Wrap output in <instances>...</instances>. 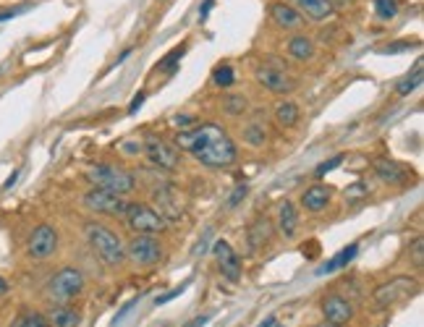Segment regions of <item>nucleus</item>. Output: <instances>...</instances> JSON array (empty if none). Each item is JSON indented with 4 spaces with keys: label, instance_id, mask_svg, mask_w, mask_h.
<instances>
[{
    "label": "nucleus",
    "instance_id": "f704fd0d",
    "mask_svg": "<svg viewBox=\"0 0 424 327\" xmlns=\"http://www.w3.org/2000/svg\"><path fill=\"white\" fill-rule=\"evenodd\" d=\"M142 105H144V92H139L137 97L131 99V105H128V113H131V116H134V113H137V110L142 108Z\"/></svg>",
    "mask_w": 424,
    "mask_h": 327
},
{
    "label": "nucleus",
    "instance_id": "4c0bfd02",
    "mask_svg": "<svg viewBox=\"0 0 424 327\" xmlns=\"http://www.w3.org/2000/svg\"><path fill=\"white\" fill-rule=\"evenodd\" d=\"M173 123H176L178 129H186V126H191V123H194V118H191V116H176V118H173Z\"/></svg>",
    "mask_w": 424,
    "mask_h": 327
},
{
    "label": "nucleus",
    "instance_id": "473e14b6",
    "mask_svg": "<svg viewBox=\"0 0 424 327\" xmlns=\"http://www.w3.org/2000/svg\"><path fill=\"white\" fill-rule=\"evenodd\" d=\"M244 197H247V186H238L236 191L231 194V199H228V207H236V204H238V202H241Z\"/></svg>",
    "mask_w": 424,
    "mask_h": 327
},
{
    "label": "nucleus",
    "instance_id": "79ce46f5",
    "mask_svg": "<svg viewBox=\"0 0 424 327\" xmlns=\"http://www.w3.org/2000/svg\"><path fill=\"white\" fill-rule=\"evenodd\" d=\"M207 319H210V317H199V319H194V322H191L189 327H202V325H207Z\"/></svg>",
    "mask_w": 424,
    "mask_h": 327
},
{
    "label": "nucleus",
    "instance_id": "e433bc0d",
    "mask_svg": "<svg viewBox=\"0 0 424 327\" xmlns=\"http://www.w3.org/2000/svg\"><path fill=\"white\" fill-rule=\"evenodd\" d=\"M212 6H215V0H205V3H202V8H199V21L207 19L210 11H212Z\"/></svg>",
    "mask_w": 424,
    "mask_h": 327
},
{
    "label": "nucleus",
    "instance_id": "7ed1b4c3",
    "mask_svg": "<svg viewBox=\"0 0 424 327\" xmlns=\"http://www.w3.org/2000/svg\"><path fill=\"white\" fill-rule=\"evenodd\" d=\"M87 179L95 188L116 194V197H126V194H131L137 188V179L128 170L118 168V165H92Z\"/></svg>",
    "mask_w": 424,
    "mask_h": 327
},
{
    "label": "nucleus",
    "instance_id": "5701e85b",
    "mask_svg": "<svg viewBox=\"0 0 424 327\" xmlns=\"http://www.w3.org/2000/svg\"><path fill=\"white\" fill-rule=\"evenodd\" d=\"M50 325L53 327H79L81 314L71 307H53V312H50Z\"/></svg>",
    "mask_w": 424,
    "mask_h": 327
},
{
    "label": "nucleus",
    "instance_id": "ea45409f",
    "mask_svg": "<svg viewBox=\"0 0 424 327\" xmlns=\"http://www.w3.org/2000/svg\"><path fill=\"white\" fill-rule=\"evenodd\" d=\"M8 280H6V278H0V296H6V293H8Z\"/></svg>",
    "mask_w": 424,
    "mask_h": 327
},
{
    "label": "nucleus",
    "instance_id": "a18cd8bd",
    "mask_svg": "<svg viewBox=\"0 0 424 327\" xmlns=\"http://www.w3.org/2000/svg\"><path fill=\"white\" fill-rule=\"evenodd\" d=\"M273 327H280V325H278V322H275V325H273Z\"/></svg>",
    "mask_w": 424,
    "mask_h": 327
},
{
    "label": "nucleus",
    "instance_id": "412c9836",
    "mask_svg": "<svg viewBox=\"0 0 424 327\" xmlns=\"http://www.w3.org/2000/svg\"><path fill=\"white\" fill-rule=\"evenodd\" d=\"M301 118V110H299L296 102H291V99H283L280 105L275 108V120L280 129H294Z\"/></svg>",
    "mask_w": 424,
    "mask_h": 327
},
{
    "label": "nucleus",
    "instance_id": "0eeeda50",
    "mask_svg": "<svg viewBox=\"0 0 424 327\" xmlns=\"http://www.w3.org/2000/svg\"><path fill=\"white\" fill-rule=\"evenodd\" d=\"M123 249H126V257L139 267H152V265H158L163 259V244L155 236L137 233Z\"/></svg>",
    "mask_w": 424,
    "mask_h": 327
},
{
    "label": "nucleus",
    "instance_id": "72a5a7b5",
    "mask_svg": "<svg viewBox=\"0 0 424 327\" xmlns=\"http://www.w3.org/2000/svg\"><path fill=\"white\" fill-rule=\"evenodd\" d=\"M404 50H411V42H393V45H388V48L383 50V53H404Z\"/></svg>",
    "mask_w": 424,
    "mask_h": 327
},
{
    "label": "nucleus",
    "instance_id": "f03ea898",
    "mask_svg": "<svg viewBox=\"0 0 424 327\" xmlns=\"http://www.w3.org/2000/svg\"><path fill=\"white\" fill-rule=\"evenodd\" d=\"M87 241L92 251L97 254V259L108 267H121L123 259H126V249H123V241H121L110 228H105L102 223H87Z\"/></svg>",
    "mask_w": 424,
    "mask_h": 327
},
{
    "label": "nucleus",
    "instance_id": "6e6552de",
    "mask_svg": "<svg viewBox=\"0 0 424 327\" xmlns=\"http://www.w3.org/2000/svg\"><path fill=\"white\" fill-rule=\"evenodd\" d=\"M257 81L265 87V90L275 92V95H288V92L296 90V81L288 76V71L280 66V63H265V66H259L254 71Z\"/></svg>",
    "mask_w": 424,
    "mask_h": 327
},
{
    "label": "nucleus",
    "instance_id": "6ab92c4d",
    "mask_svg": "<svg viewBox=\"0 0 424 327\" xmlns=\"http://www.w3.org/2000/svg\"><path fill=\"white\" fill-rule=\"evenodd\" d=\"M288 55L299 60V63H306V60L315 58V42L309 40L306 34H294L288 40Z\"/></svg>",
    "mask_w": 424,
    "mask_h": 327
},
{
    "label": "nucleus",
    "instance_id": "a19ab883",
    "mask_svg": "<svg viewBox=\"0 0 424 327\" xmlns=\"http://www.w3.org/2000/svg\"><path fill=\"white\" fill-rule=\"evenodd\" d=\"M16 179H19V170H13V173H11V179L6 181V188H11V186H13V183H16Z\"/></svg>",
    "mask_w": 424,
    "mask_h": 327
},
{
    "label": "nucleus",
    "instance_id": "a211bd4d",
    "mask_svg": "<svg viewBox=\"0 0 424 327\" xmlns=\"http://www.w3.org/2000/svg\"><path fill=\"white\" fill-rule=\"evenodd\" d=\"M278 228L286 238H294L299 230V215H296V207H294V202H280V207H278Z\"/></svg>",
    "mask_w": 424,
    "mask_h": 327
},
{
    "label": "nucleus",
    "instance_id": "2eb2a0df",
    "mask_svg": "<svg viewBox=\"0 0 424 327\" xmlns=\"http://www.w3.org/2000/svg\"><path fill=\"white\" fill-rule=\"evenodd\" d=\"M270 16H273V21H275L280 29H286V32H299L304 27L301 13H299L294 6H288V3H273V6H270Z\"/></svg>",
    "mask_w": 424,
    "mask_h": 327
},
{
    "label": "nucleus",
    "instance_id": "dca6fc26",
    "mask_svg": "<svg viewBox=\"0 0 424 327\" xmlns=\"http://www.w3.org/2000/svg\"><path fill=\"white\" fill-rule=\"evenodd\" d=\"M296 11L301 13V19L309 21H327L336 13V6L330 0H294Z\"/></svg>",
    "mask_w": 424,
    "mask_h": 327
},
{
    "label": "nucleus",
    "instance_id": "bb28decb",
    "mask_svg": "<svg viewBox=\"0 0 424 327\" xmlns=\"http://www.w3.org/2000/svg\"><path fill=\"white\" fill-rule=\"evenodd\" d=\"M223 108H226L228 116H244V110H247V97H244V95H228Z\"/></svg>",
    "mask_w": 424,
    "mask_h": 327
},
{
    "label": "nucleus",
    "instance_id": "37998d69",
    "mask_svg": "<svg viewBox=\"0 0 424 327\" xmlns=\"http://www.w3.org/2000/svg\"><path fill=\"white\" fill-rule=\"evenodd\" d=\"M273 325H275V317L265 319V322H262V325H259V327H273Z\"/></svg>",
    "mask_w": 424,
    "mask_h": 327
},
{
    "label": "nucleus",
    "instance_id": "c9c22d12",
    "mask_svg": "<svg viewBox=\"0 0 424 327\" xmlns=\"http://www.w3.org/2000/svg\"><path fill=\"white\" fill-rule=\"evenodd\" d=\"M184 291H186V286H178L176 291H170V293H165V296H160L158 301H155V304L160 307V304H165V301H170V298H176L178 293H184Z\"/></svg>",
    "mask_w": 424,
    "mask_h": 327
},
{
    "label": "nucleus",
    "instance_id": "20e7f679",
    "mask_svg": "<svg viewBox=\"0 0 424 327\" xmlns=\"http://www.w3.org/2000/svg\"><path fill=\"white\" fill-rule=\"evenodd\" d=\"M416 293H419V280L401 275V278H393L383 283V286H377L375 293H372V301L377 307H395V304L409 301Z\"/></svg>",
    "mask_w": 424,
    "mask_h": 327
},
{
    "label": "nucleus",
    "instance_id": "f3484780",
    "mask_svg": "<svg viewBox=\"0 0 424 327\" xmlns=\"http://www.w3.org/2000/svg\"><path fill=\"white\" fill-rule=\"evenodd\" d=\"M330 199H333V191L327 186H309L301 194V207L306 209V212H322V209L330 204Z\"/></svg>",
    "mask_w": 424,
    "mask_h": 327
},
{
    "label": "nucleus",
    "instance_id": "c85d7f7f",
    "mask_svg": "<svg viewBox=\"0 0 424 327\" xmlns=\"http://www.w3.org/2000/svg\"><path fill=\"white\" fill-rule=\"evenodd\" d=\"M212 79H215L217 87H231V84L236 81V76H233V69H231V66H217Z\"/></svg>",
    "mask_w": 424,
    "mask_h": 327
},
{
    "label": "nucleus",
    "instance_id": "c03bdc74",
    "mask_svg": "<svg viewBox=\"0 0 424 327\" xmlns=\"http://www.w3.org/2000/svg\"><path fill=\"white\" fill-rule=\"evenodd\" d=\"M317 327H336V325H330V322H325V325H317Z\"/></svg>",
    "mask_w": 424,
    "mask_h": 327
},
{
    "label": "nucleus",
    "instance_id": "a878e982",
    "mask_svg": "<svg viewBox=\"0 0 424 327\" xmlns=\"http://www.w3.org/2000/svg\"><path fill=\"white\" fill-rule=\"evenodd\" d=\"M13 327H53V325H50L48 317H42L37 312H27V314H21V317L13 322Z\"/></svg>",
    "mask_w": 424,
    "mask_h": 327
},
{
    "label": "nucleus",
    "instance_id": "7c9ffc66",
    "mask_svg": "<svg viewBox=\"0 0 424 327\" xmlns=\"http://www.w3.org/2000/svg\"><path fill=\"white\" fill-rule=\"evenodd\" d=\"M409 254H411V262H414L416 267H424V238H414L411 241V246H409Z\"/></svg>",
    "mask_w": 424,
    "mask_h": 327
},
{
    "label": "nucleus",
    "instance_id": "1a4fd4ad",
    "mask_svg": "<svg viewBox=\"0 0 424 327\" xmlns=\"http://www.w3.org/2000/svg\"><path fill=\"white\" fill-rule=\"evenodd\" d=\"M144 155H147V160L152 165H158L163 170H176L178 162H181L176 149L170 147L163 137H155V134L144 137Z\"/></svg>",
    "mask_w": 424,
    "mask_h": 327
},
{
    "label": "nucleus",
    "instance_id": "2f4dec72",
    "mask_svg": "<svg viewBox=\"0 0 424 327\" xmlns=\"http://www.w3.org/2000/svg\"><path fill=\"white\" fill-rule=\"evenodd\" d=\"M343 155H336V158L333 160H327V162H322V165H320V168L315 170L317 173V179H322V176H327V173H330V170H336L338 165H341V162H343Z\"/></svg>",
    "mask_w": 424,
    "mask_h": 327
},
{
    "label": "nucleus",
    "instance_id": "cd10ccee",
    "mask_svg": "<svg viewBox=\"0 0 424 327\" xmlns=\"http://www.w3.org/2000/svg\"><path fill=\"white\" fill-rule=\"evenodd\" d=\"M375 13L385 21L395 19V13H398V3H395V0H375Z\"/></svg>",
    "mask_w": 424,
    "mask_h": 327
},
{
    "label": "nucleus",
    "instance_id": "f257e3e1",
    "mask_svg": "<svg viewBox=\"0 0 424 327\" xmlns=\"http://www.w3.org/2000/svg\"><path fill=\"white\" fill-rule=\"evenodd\" d=\"M176 147L191 152L207 168H228V165L236 162V144L215 123H205L197 129L181 131L176 137Z\"/></svg>",
    "mask_w": 424,
    "mask_h": 327
},
{
    "label": "nucleus",
    "instance_id": "393cba45",
    "mask_svg": "<svg viewBox=\"0 0 424 327\" xmlns=\"http://www.w3.org/2000/svg\"><path fill=\"white\" fill-rule=\"evenodd\" d=\"M419 84H422V63H416V71H414V74H409V79L398 81L395 92H398L401 97H406V95H411V92H414Z\"/></svg>",
    "mask_w": 424,
    "mask_h": 327
},
{
    "label": "nucleus",
    "instance_id": "f8f14e48",
    "mask_svg": "<svg viewBox=\"0 0 424 327\" xmlns=\"http://www.w3.org/2000/svg\"><path fill=\"white\" fill-rule=\"evenodd\" d=\"M215 259H217V267L223 272V278L231 280V283H238L241 280V259L238 254L233 251V246L228 244V241H215Z\"/></svg>",
    "mask_w": 424,
    "mask_h": 327
},
{
    "label": "nucleus",
    "instance_id": "b1692460",
    "mask_svg": "<svg viewBox=\"0 0 424 327\" xmlns=\"http://www.w3.org/2000/svg\"><path fill=\"white\" fill-rule=\"evenodd\" d=\"M270 236H273V223H270L267 218L257 220L254 225L249 228V244H252V249L267 244V241H270Z\"/></svg>",
    "mask_w": 424,
    "mask_h": 327
},
{
    "label": "nucleus",
    "instance_id": "58836bf2",
    "mask_svg": "<svg viewBox=\"0 0 424 327\" xmlns=\"http://www.w3.org/2000/svg\"><path fill=\"white\" fill-rule=\"evenodd\" d=\"M29 6H16V8H8V11H3L0 13V21H6V19H11V16H16V13H21V11H27Z\"/></svg>",
    "mask_w": 424,
    "mask_h": 327
},
{
    "label": "nucleus",
    "instance_id": "ddd939ff",
    "mask_svg": "<svg viewBox=\"0 0 424 327\" xmlns=\"http://www.w3.org/2000/svg\"><path fill=\"white\" fill-rule=\"evenodd\" d=\"M322 314H325V319L330 322V325H346V322H351V317H354V307H351V301L343 296H338V293H330V296H325V301H322Z\"/></svg>",
    "mask_w": 424,
    "mask_h": 327
},
{
    "label": "nucleus",
    "instance_id": "aec40b11",
    "mask_svg": "<svg viewBox=\"0 0 424 327\" xmlns=\"http://www.w3.org/2000/svg\"><path fill=\"white\" fill-rule=\"evenodd\" d=\"M241 139H244V144H249V147H254V149L262 147L267 141V126L259 118H252L249 123H244Z\"/></svg>",
    "mask_w": 424,
    "mask_h": 327
},
{
    "label": "nucleus",
    "instance_id": "4be33fe9",
    "mask_svg": "<svg viewBox=\"0 0 424 327\" xmlns=\"http://www.w3.org/2000/svg\"><path fill=\"white\" fill-rule=\"evenodd\" d=\"M356 254H359V246H356V244H351V246L341 249V251H338L336 257H333V259H327V265H325V267H320V270H317V275H330V272H336V270L346 267L348 262H354Z\"/></svg>",
    "mask_w": 424,
    "mask_h": 327
},
{
    "label": "nucleus",
    "instance_id": "c756f323",
    "mask_svg": "<svg viewBox=\"0 0 424 327\" xmlns=\"http://www.w3.org/2000/svg\"><path fill=\"white\" fill-rule=\"evenodd\" d=\"M184 53H186V48H184V45H181V48H173V50L168 53V58L160 60V63H158V71H173Z\"/></svg>",
    "mask_w": 424,
    "mask_h": 327
},
{
    "label": "nucleus",
    "instance_id": "39448f33",
    "mask_svg": "<svg viewBox=\"0 0 424 327\" xmlns=\"http://www.w3.org/2000/svg\"><path fill=\"white\" fill-rule=\"evenodd\" d=\"M126 223L134 233H144V236H158L168 228V220L147 204H128Z\"/></svg>",
    "mask_w": 424,
    "mask_h": 327
},
{
    "label": "nucleus",
    "instance_id": "423d86ee",
    "mask_svg": "<svg viewBox=\"0 0 424 327\" xmlns=\"http://www.w3.org/2000/svg\"><path fill=\"white\" fill-rule=\"evenodd\" d=\"M84 291V275L74 267H63L48 280V296L53 301H71Z\"/></svg>",
    "mask_w": 424,
    "mask_h": 327
},
{
    "label": "nucleus",
    "instance_id": "9d476101",
    "mask_svg": "<svg viewBox=\"0 0 424 327\" xmlns=\"http://www.w3.org/2000/svg\"><path fill=\"white\" fill-rule=\"evenodd\" d=\"M84 204L95 212H102V215H113V218H126V209L131 202H126L123 197H116V194H108V191H100V188H92L84 194Z\"/></svg>",
    "mask_w": 424,
    "mask_h": 327
},
{
    "label": "nucleus",
    "instance_id": "4468645a",
    "mask_svg": "<svg viewBox=\"0 0 424 327\" xmlns=\"http://www.w3.org/2000/svg\"><path fill=\"white\" fill-rule=\"evenodd\" d=\"M375 173H377V179L383 181V183H388V186H406V183L411 181V173H409L401 162L388 160V158L375 160Z\"/></svg>",
    "mask_w": 424,
    "mask_h": 327
},
{
    "label": "nucleus",
    "instance_id": "9b49d317",
    "mask_svg": "<svg viewBox=\"0 0 424 327\" xmlns=\"http://www.w3.org/2000/svg\"><path fill=\"white\" fill-rule=\"evenodd\" d=\"M55 249H58V230L53 228V225H48V223L37 225L34 233L29 236V244H27L29 257L48 259L50 254H55Z\"/></svg>",
    "mask_w": 424,
    "mask_h": 327
}]
</instances>
